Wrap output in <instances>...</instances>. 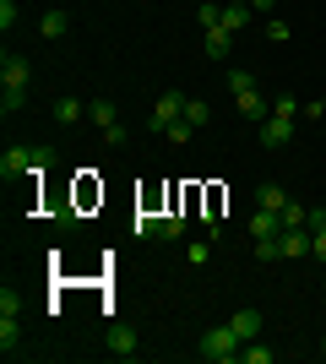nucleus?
Instances as JSON below:
<instances>
[{
	"instance_id": "b1692460",
	"label": "nucleus",
	"mask_w": 326,
	"mask_h": 364,
	"mask_svg": "<svg viewBox=\"0 0 326 364\" xmlns=\"http://www.w3.org/2000/svg\"><path fill=\"white\" fill-rule=\"evenodd\" d=\"M185 261H190V267H202V261H212V234L190 245V250H185Z\"/></svg>"
},
{
	"instance_id": "7c9ffc66",
	"label": "nucleus",
	"mask_w": 326,
	"mask_h": 364,
	"mask_svg": "<svg viewBox=\"0 0 326 364\" xmlns=\"http://www.w3.org/2000/svg\"><path fill=\"white\" fill-rule=\"evenodd\" d=\"M16 16H22V11H16V0H0V28L11 33V28H16Z\"/></svg>"
},
{
	"instance_id": "39448f33",
	"label": "nucleus",
	"mask_w": 326,
	"mask_h": 364,
	"mask_svg": "<svg viewBox=\"0 0 326 364\" xmlns=\"http://www.w3.org/2000/svg\"><path fill=\"white\" fill-rule=\"evenodd\" d=\"M256 136H261V147H266V152H272V147H288V141H294V120H283V114H266Z\"/></svg>"
},
{
	"instance_id": "dca6fc26",
	"label": "nucleus",
	"mask_w": 326,
	"mask_h": 364,
	"mask_svg": "<svg viewBox=\"0 0 326 364\" xmlns=\"http://www.w3.org/2000/svg\"><path fill=\"white\" fill-rule=\"evenodd\" d=\"M250 16H256V11H250V6H239V0H229V6H223V28H229V33H239V28H245V22H250Z\"/></svg>"
},
{
	"instance_id": "20e7f679",
	"label": "nucleus",
	"mask_w": 326,
	"mask_h": 364,
	"mask_svg": "<svg viewBox=\"0 0 326 364\" xmlns=\"http://www.w3.org/2000/svg\"><path fill=\"white\" fill-rule=\"evenodd\" d=\"M22 174H33V147H6L0 152V180L11 185V180H22Z\"/></svg>"
},
{
	"instance_id": "423d86ee",
	"label": "nucleus",
	"mask_w": 326,
	"mask_h": 364,
	"mask_svg": "<svg viewBox=\"0 0 326 364\" xmlns=\"http://www.w3.org/2000/svg\"><path fill=\"white\" fill-rule=\"evenodd\" d=\"M109 353H114V359H136V353H141V337L131 332V326H114V332H109Z\"/></svg>"
},
{
	"instance_id": "6ab92c4d",
	"label": "nucleus",
	"mask_w": 326,
	"mask_h": 364,
	"mask_svg": "<svg viewBox=\"0 0 326 364\" xmlns=\"http://www.w3.org/2000/svg\"><path fill=\"white\" fill-rule=\"evenodd\" d=\"M272 114H283V120H299V114H305V104H299L294 92H278V98H272Z\"/></svg>"
},
{
	"instance_id": "2f4dec72",
	"label": "nucleus",
	"mask_w": 326,
	"mask_h": 364,
	"mask_svg": "<svg viewBox=\"0 0 326 364\" xmlns=\"http://www.w3.org/2000/svg\"><path fill=\"white\" fill-rule=\"evenodd\" d=\"M256 261H278V240H256Z\"/></svg>"
},
{
	"instance_id": "c9c22d12",
	"label": "nucleus",
	"mask_w": 326,
	"mask_h": 364,
	"mask_svg": "<svg viewBox=\"0 0 326 364\" xmlns=\"http://www.w3.org/2000/svg\"><path fill=\"white\" fill-rule=\"evenodd\" d=\"M239 6H250V0H239Z\"/></svg>"
},
{
	"instance_id": "1a4fd4ad",
	"label": "nucleus",
	"mask_w": 326,
	"mask_h": 364,
	"mask_svg": "<svg viewBox=\"0 0 326 364\" xmlns=\"http://www.w3.org/2000/svg\"><path fill=\"white\" fill-rule=\"evenodd\" d=\"M239 114H245V120H256V125H261L266 114H272V109H266V92H261V87L239 92Z\"/></svg>"
},
{
	"instance_id": "bb28decb",
	"label": "nucleus",
	"mask_w": 326,
	"mask_h": 364,
	"mask_svg": "<svg viewBox=\"0 0 326 364\" xmlns=\"http://www.w3.org/2000/svg\"><path fill=\"white\" fill-rule=\"evenodd\" d=\"M250 87H256V76H250V71H229V92H234V98L250 92Z\"/></svg>"
},
{
	"instance_id": "72a5a7b5",
	"label": "nucleus",
	"mask_w": 326,
	"mask_h": 364,
	"mask_svg": "<svg viewBox=\"0 0 326 364\" xmlns=\"http://www.w3.org/2000/svg\"><path fill=\"white\" fill-rule=\"evenodd\" d=\"M250 11H272V0H250Z\"/></svg>"
},
{
	"instance_id": "a211bd4d",
	"label": "nucleus",
	"mask_w": 326,
	"mask_h": 364,
	"mask_svg": "<svg viewBox=\"0 0 326 364\" xmlns=\"http://www.w3.org/2000/svg\"><path fill=\"white\" fill-rule=\"evenodd\" d=\"M65 28H71V16H65V11H44V22H38L44 38H65Z\"/></svg>"
},
{
	"instance_id": "4468645a",
	"label": "nucleus",
	"mask_w": 326,
	"mask_h": 364,
	"mask_svg": "<svg viewBox=\"0 0 326 364\" xmlns=\"http://www.w3.org/2000/svg\"><path fill=\"white\" fill-rule=\"evenodd\" d=\"M278 223H283V228H310V207H299V201H283Z\"/></svg>"
},
{
	"instance_id": "c85d7f7f",
	"label": "nucleus",
	"mask_w": 326,
	"mask_h": 364,
	"mask_svg": "<svg viewBox=\"0 0 326 364\" xmlns=\"http://www.w3.org/2000/svg\"><path fill=\"white\" fill-rule=\"evenodd\" d=\"M16 310H22V299H16V289L6 283V289H0V316H16Z\"/></svg>"
},
{
	"instance_id": "7ed1b4c3",
	"label": "nucleus",
	"mask_w": 326,
	"mask_h": 364,
	"mask_svg": "<svg viewBox=\"0 0 326 364\" xmlns=\"http://www.w3.org/2000/svg\"><path fill=\"white\" fill-rule=\"evenodd\" d=\"M180 114H185V92H163V98L153 104V120H147V131H169Z\"/></svg>"
},
{
	"instance_id": "412c9836",
	"label": "nucleus",
	"mask_w": 326,
	"mask_h": 364,
	"mask_svg": "<svg viewBox=\"0 0 326 364\" xmlns=\"http://www.w3.org/2000/svg\"><path fill=\"white\" fill-rule=\"evenodd\" d=\"M185 120L190 125H207V120H212V104H207V98H185Z\"/></svg>"
},
{
	"instance_id": "aec40b11",
	"label": "nucleus",
	"mask_w": 326,
	"mask_h": 364,
	"mask_svg": "<svg viewBox=\"0 0 326 364\" xmlns=\"http://www.w3.org/2000/svg\"><path fill=\"white\" fill-rule=\"evenodd\" d=\"M22 332H16V316H0V353H16Z\"/></svg>"
},
{
	"instance_id": "f257e3e1",
	"label": "nucleus",
	"mask_w": 326,
	"mask_h": 364,
	"mask_svg": "<svg viewBox=\"0 0 326 364\" xmlns=\"http://www.w3.org/2000/svg\"><path fill=\"white\" fill-rule=\"evenodd\" d=\"M196 353H202L207 364H234L239 359V332H234L229 321H223V326H207L202 343H196Z\"/></svg>"
},
{
	"instance_id": "393cba45",
	"label": "nucleus",
	"mask_w": 326,
	"mask_h": 364,
	"mask_svg": "<svg viewBox=\"0 0 326 364\" xmlns=\"http://www.w3.org/2000/svg\"><path fill=\"white\" fill-rule=\"evenodd\" d=\"M288 38H294V28H288V22H278V16H272V22H266V44H288Z\"/></svg>"
},
{
	"instance_id": "4be33fe9",
	"label": "nucleus",
	"mask_w": 326,
	"mask_h": 364,
	"mask_svg": "<svg viewBox=\"0 0 326 364\" xmlns=\"http://www.w3.org/2000/svg\"><path fill=\"white\" fill-rule=\"evenodd\" d=\"M163 136H169V141H174V147H185V141H190V136H196V125H190V120H185V114H180V120H174V125H169V131H163Z\"/></svg>"
},
{
	"instance_id": "f8f14e48",
	"label": "nucleus",
	"mask_w": 326,
	"mask_h": 364,
	"mask_svg": "<svg viewBox=\"0 0 326 364\" xmlns=\"http://www.w3.org/2000/svg\"><path fill=\"white\" fill-rule=\"evenodd\" d=\"M82 114H87V104H82V98H71V92H65V98H55V120H60V125H77Z\"/></svg>"
},
{
	"instance_id": "2eb2a0df",
	"label": "nucleus",
	"mask_w": 326,
	"mask_h": 364,
	"mask_svg": "<svg viewBox=\"0 0 326 364\" xmlns=\"http://www.w3.org/2000/svg\"><path fill=\"white\" fill-rule=\"evenodd\" d=\"M310 256L326 261V213H310Z\"/></svg>"
},
{
	"instance_id": "9b49d317",
	"label": "nucleus",
	"mask_w": 326,
	"mask_h": 364,
	"mask_svg": "<svg viewBox=\"0 0 326 364\" xmlns=\"http://www.w3.org/2000/svg\"><path fill=\"white\" fill-rule=\"evenodd\" d=\"M250 234H256V240H278V234H283L278 213H266V207H256V218H250Z\"/></svg>"
},
{
	"instance_id": "5701e85b",
	"label": "nucleus",
	"mask_w": 326,
	"mask_h": 364,
	"mask_svg": "<svg viewBox=\"0 0 326 364\" xmlns=\"http://www.w3.org/2000/svg\"><path fill=\"white\" fill-rule=\"evenodd\" d=\"M22 98H28V92H22V87H6V92H0V114L11 120L16 109H22Z\"/></svg>"
},
{
	"instance_id": "0eeeda50",
	"label": "nucleus",
	"mask_w": 326,
	"mask_h": 364,
	"mask_svg": "<svg viewBox=\"0 0 326 364\" xmlns=\"http://www.w3.org/2000/svg\"><path fill=\"white\" fill-rule=\"evenodd\" d=\"M229 326L239 332V343H256V337H261V310H234Z\"/></svg>"
},
{
	"instance_id": "6e6552de",
	"label": "nucleus",
	"mask_w": 326,
	"mask_h": 364,
	"mask_svg": "<svg viewBox=\"0 0 326 364\" xmlns=\"http://www.w3.org/2000/svg\"><path fill=\"white\" fill-rule=\"evenodd\" d=\"M229 38L234 33L217 22V28H207V38H202V49H207V60H229Z\"/></svg>"
},
{
	"instance_id": "f704fd0d",
	"label": "nucleus",
	"mask_w": 326,
	"mask_h": 364,
	"mask_svg": "<svg viewBox=\"0 0 326 364\" xmlns=\"http://www.w3.org/2000/svg\"><path fill=\"white\" fill-rule=\"evenodd\" d=\"M321 359H326V337H321Z\"/></svg>"
},
{
	"instance_id": "f03ea898",
	"label": "nucleus",
	"mask_w": 326,
	"mask_h": 364,
	"mask_svg": "<svg viewBox=\"0 0 326 364\" xmlns=\"http://www.w3.org/2000/svg\"><path fill=\"white\" fill-rule=\"evenodd\" d=\"M28 82H33V60L6 49V55H0V87H22L28 92Z\"/></svg>"
},
{
	"instance_id": "9d476101",
	"label": "nucleus",
	"mask_w": 326,
	"mask_h": 364,
	"mask_svg": "<svg viewBox=\"0 0 326 364\" xmlns=\"http://www.w3.org/2000/svg\"><path fill=\"white\" fill-rule=\"evenodd\" d=\"M87 120H93L98 131H109V125H120V109H114V98H93V104H87Z\"/></svg>"
},
{
	"instance_id": "cd10ccee",
	"label": "nucleus",
	"mask_w": 326,
	"mask_h": 364,
	"mask_svg": "<svg viewBox=\"0 0 326 364\" xmlns=\"http://www.w3.org/2000/svg\"><path fill=\"white\" fill-rule=\"evenodd\" d=\"M180 234H185V218H180V213H163V240H180Z\"/></svg>"
},
{
	"instance_id": "f3484780",
	"label": "nucleus",
	"mask_w": 326,
	"mask_h": 364,
	"mask_svg": "<svg viewBox=\"0 0 326 364\" xmlns=\"http://www.w3.org/2000/svg\"><path fill=\"white\" fill-rule=\"evenodd\" d=\"M131 228H136V240H163V218L158 213H141Z\"/></svg>"
},
{
	"instance_id": "473e14b6",
	"label": "nucleus",
	"mask_w": 326,
	"mask_h": 364,
	"mask_svg": "<svg viewBox=\"0 0 326 364\" xmlns=\"http://www.w3.org/2000/svg\"><path fill=\"white\" fill-rule=\"evenodd\" d=\"M125 136H131L125 125H109V131H104V141H109V147H125Z\"/></svg>"
},
{
	"instance_id": "c756f323",
	"label": "nucleus",
	"mask_w": 326,
	"mask_h": 364,
	"mask_svg": "<svg viewBox=\"0 0 326 364\" xmlns=\"http://www.w3.org/2000/svg\"><path fill=\"white\" fill-rule=\"evenodd\" d=\"M196 22H202V28H217V22H223V6H212V0H207L202 11H196Z\"/></svg>"
},
{
	"instance_id": "ddd939ff",
	"label": "nucleus",
	"mask_w": 326,
	"mask_h": 364,
	"mask_svg": "<svg viewBox=\"0 0 326 364\" xmlns=\"http://www.w3.org/2000/svg\"><path fill=\"white\" fill-rule=\"evenodd\" d=\"M283 201H288V196H283V185H272V180L256 185V207H266V213H283Z\"/></svg>"
},
{
	"instance_id": "a878e982",
	"label": "nucleus",
	"mask_w": 326,
	"mask_h": 364,
	"mask_svg": "<svg viewBox=\"0 0 326 364\" xmlns=\"http://www.w3.org/2000/svg\"><path fill=\"white\" fill-rule=\"evenodd\" d=\"M239 359L245 364H272V348H266V343H250V348H239Z\"/></svg>"
}]
</instances>
